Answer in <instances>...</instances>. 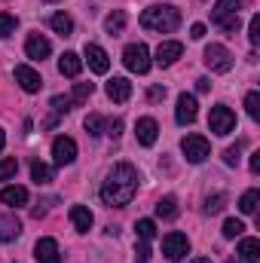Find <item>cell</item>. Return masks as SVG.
<instances>
[{"mask_svg":"<svg viewBox=\"0 0 260 263\" xmlns=\"http://www.w3.org/2000/svg\"><path fill=\"white\" fill-rule=\"evenodd\" d=\"M138 193V172L132 168L129 162H120L107 172L104 184H101V199L110 205V208H123L129 205Z\"/></svg>","mask_w":260,"mask_h":263,"instance_id":"1","label":"cell"},{"mask_svg":"<svg viewBox=\"0 0 260 263\" xmlns=\"http://www.w3.org/2000/svg\"><path fill=\"white\" fill-rule=\"evenodd\" d=\"M178 25H181V9L178 6L162 3V6H147L141 12V28H147V31L172 34V31H178Z\"/></svg>","mask_w":260,"mask_h":263,"instance_id":"2","label":"cell"},{"mask_svg":"<svg viewBox=\"0 0 260 263\" xmlns=\"http://www.w3.org/2000/svg\"><path fill=\"white\" fill-rule=\"evenodd\" d=\"M239 9H242V0H217L214 9H211V22L220 31L236 34L239 31Z\"/></svg>","mask_w":260,"mask_h":263,"instance_id":"3","label":"cell"},{"mask_svg":"<svg viewBox=\"0 0 260 263\" xmlns=\"http://www.w3.org/2000/svg\"><path fill=\"white\" fill-rule=\"evenodd\" d=\"M123 65L129 67L132 73H147L150 70V49L144 43H129L123 49Z\"/></svg>","mask_w":260,"mask_h":263,"instance_id":"4","label":"cell"},{"mask_svg":"<svg viewBox=\"0 0 260 263\" xmlns=\"http://www.w3.org/2000/svg\"><path fill=\"white\" fill-rule=\"evenodd\" d=\"M208 129L214 135H230L236 129V114L227 107V104H214L211 114H208Z\"/></svg>","mask_w":260,"mask_h":263,"instance_id":"5","label":"cell"},{"mask_svg":"<svg viewBox=\"0 0 260 263\" xmlns=\"http://www.w3.org/2000/svg\"><path fill=\"white\" fill-rule=\"evenodd\" d=\"M181 150H184V156H187V162H205L208 159V153H211V144H208V138H202V135H187L184 141H181Z\"/></svg>","mask_w":260,"mask_h":263,"instance_id":"6","label":"cell"},{"mask_svg":"<svg viewBox=\"0 0 260 263\" xmlns=\"http://www.w3.org/2000/svg\"><path fill=\"white\" fill-rule=\"evenodd\" d=\"M205 65H208V70H214V73H227V70L233 67V55H230L227 46L208 43V46H205Z\"/></svg>","mask_w":260,"mask_h":263,"instance_id":"7","label":"cell"},{"mask_svg":"<svg viewBox=\"0 0 260 263\" xmlns=\"http://www.w3.org/2000/svg\"><path fill=\"white\" fill-rule=\"evenodd\" d=\"M162 254H165L169 260H184V257L190 254V239H187L184 233H169V236L162 239Z\"/></svg>","mask_w":260,"mask_h":263,"instance_id":"8","label":"cell"},{"mask_svg":"<svg viewBox=\"0 0 260 263\" xmlns=\"http://www.w3.org/2000/svg\"><path fill=\"white\" fill-rule=\"evenodd\" d=\"M196 117H199V104H196V95H187V92H181V95H178V107H175V120H178L181 126H193Z\"/></svg>","mask_w":260,"mask_h":263,"instance_id":"9","label":"cell"},{"mask_svg":"<svg viewBox=\"0 0 260 263\" xmlns=\"http://www.w3.org/2000/svg\"><path fill=\"white\" fill-rule=\"evenodd\" d=\"M52 159H55V165H70L77 159V141L67 135H59L52 141Z\"/></svg>","mask_w":260,"mask_h":263,"instance_id":"10","label":"cell"},{"mask_svg":"<svg viewBox=\"0 0 260 263\" xmlns=\"http://www.w3.org/2000/svg\"><path fill=\"white\" fill-rule=\"evenodd\" d=\"M83 55H86V65H89L92 73H107V70H110V59H107V52H104L98 43H86Z\"/></svg>","mask_w":260,"mask_h":263,"instance_id":"11","label":"cell"},{"mask_svg":"<svg viewBox=\"0 0 260 263\" xmlns=\"http://www.w3.org/2000/svg\"><path fill=\"white\" fill-rule=\"evenodd\" d=\"M181 55H184V43H178V40H165L156 46V65L159 67H172Z\"/></svg>","mask_w":260,"mask_h":263,"instance_id":"12","label":"cell"},{"mask_svg":"<svg viewBox=\"0 0 260 263\" xmlns=\"http://www.w3.org/2000/svg\"><path fill=\"white\" fill-rule=\"evenodd\" d=\"M15 83L25 89V92H40V86H43V80H40V73L34 70L31 65H15Z\"/></svg>","mask_w":260,"mask_h":263,"instance_id":"13","label":"cell"},{"mask_svg":"<svg viewBox=\"0 0 260 263\" xmlns=\"http://www.w3.org/2000/svg\"><path fill=\"white\" fill-rule=\"evenodd\" d=\"M49 52H52V43H49L43 34H31V37L25 40V55H28V59H34V62H43Z\"/></svg>","mask_w":260,"mask_h":263,"instance_id":"14","label":"cell"},{"mask_svg":"<svg viewBox=\"0 0 260 263\" xmlns=\"http://www.w3.org/2000/svg\"><path fill=\"white\" fill-rule=\"evenodd\" d=\"M156 135H159V126H156L153 117H144V120L135 123V138H138L141 147H153L156 144Z\"/></svg>","mask_w":260,"mask_h":263,"instance_id":"15","label":"cell"},{"mask_svg":"<svg viewBox=\"0 0 260 263\" xmlns=\"http://www.w3.org/2000/svg\"><path fill=\"white\" fill-rule=\"evenodd\" d=\"M34 257H37V263H62L59 242H55V239H40V242L34 245Z\"/></svg>","mask_w":260,"mask_h":263,"instance_id":"16","label":"cell"},{"mask_svg":"<svg viewBox=\"0 0 260 263\" xmlns=\"http://www.w3.org/2000/svg\"><path fill=\"white\" fill-rule=\"evenodd\" d=\"M107 98L117 101V104L129 101L132 98V83L126 80V77H114V80H107Z\"/></svg>","mask_w":260,"mask_h":263,"instance_id":"17","label":"cell"},{"mask_svg":"<svg viewBox=\"0 0 260 263\" xmlns=\"http://www.w3.org/2000/svg\"><path fill=\"white\" fill-rule=\"evenodd\" d=\"M70 223H73L77 233H89L92 223H95V217H92V211H89L86 205H73V208H70Z\"/></svg>","mask_w":260,"mask_h":263,"instance_id":"18","label":"cell"},{"mask_svg":"<svg viewBox=\"0 0 260 263\" xmlns=\"http://www.w3.org/2000/svg\"><path fill=\"white\" fill-rule=\"evenodd\" d=\"M22 236V220L15 214H3L0 217V242H15Z\"/></svg>","mask_w":260,"mask_h":263,"instance_id":"19","label":"cell"},{"mask_svg":"<svg viewBox=\"0 0 260 263\" xmlns=\"http://www.w3.org/2000/svg\"><path fill=\"white\" fill-rule=\"evenodd\" d=\"M59 70H62V77H80V70H83V59L77 55V52H65L62 59H59Z\"/></svg>","mask_w":260,"mask_h":263,"instance_id":"20","label":"cell"},{"mask_svg":"<svg viewBox=\"0 0 260 263\" xmlns=\"http://www.w3.org/2000/svg\"><path fill=\"white\" fill-rule=\"evenodd\" d=\"M0 202L9 205V208H18V205L28 202V190H25V187H3V190H0Z\"/></svg>","mask_w":260,"mask_h":263,"instance_id":"21","label":"cell"},{"mask_svg":"<svg viewBox=\"0 0 260 263\" xmlns=\"http://www.w3.org/2000/svg\"><path fill=\"white\" fill-rule=\"evenodd\" d=\"M239 257H242V263H260V242L257 239H242L239 242Z\"/></svg>","mask_w":260,"mask_h":263,"instance_id":"22","label":"cell"},{"mask_svg":"<svg viewBox=\"0 0 260 263\" xmlns=\"http://www.w3.org/2000/svg\"><path fill=\"white\" fill-rule=\"evenodd\" d=\"M49 28H52L55 34H62V37H70V34H73V18L65 15V12H55V15L49 18Z\"/></svg>","mask_w":260,"mask_h":263,"instance_id":"23","label":"cell"},{"mask_svg":"<svg viewBox=\"0 0 260 263\" xmlns=\"http://www.w3.org/2000/svg\"><path fill=\"white\" fill-rule=\"evenodd\" d=\"M156 214H159L162 220H175V217H178V199L162 196L159 202H156Z\"/></svg>","mask_w":260,"mask_h":263,"instance_id":"24","label":"cell"},{"mask_svg":"<svg viewBox=\"0 0 260 263\" xmlns=\"http://www.w3.org/2000/svg\"><path fill=\"white\" fill-rule=\"evenodd\" d=\"M123 28H126V12L123 9H117V12H110L104 18V31L107 34H123Z\"/></svg>","mask_w":260,"mask_h":263,"instance_id":"25","label":"cell"},{"mask_svg":"<svg viewBox=\"0 0 260 263\" xmlns=\"http://www.w3.org/2000/svg\"><path fill=\"white\" fill-rule=\"evenodd\" d=\"M260 205V190H248V193H242V199H239V211L242 214H254Z\"/></svg>","mask_w":260,"mask_h":263,"instance_id":"26","label":"cell"},{"mask_svg":"<svg viewBox=\"0 0 260 263\" xmlns=\"http://www.w3.org/2000/svg\"><path fill=\"white\" fill-rule=\"evenodd\" d=\"M31 178H34L37 187H40V184H49V181H52V168H49L46 162H34V165H31Z\"/></svg>","mask_w":260,"mask_h":263,"instance_id":"27","label":"cell"},{"mask_svg":"<svg viewBox=\"0 0 260 263\" xmlns=\"http://www.w3.org/2000/svg\"><path fill=\"white\" fill-rule=\"evenodd\" d=\"M92 92H95V86H92V83H77V86H73V92H70V101H73V104H86Z\"/></svg>","mask_w":260,"mask_h":263,"instance_id":"28","label":"cell"},{"mask_svg":"<svg viewBox=\"0 0 260 263\" xmlns=\"http://www.w3.org/2000/svg\"><path fill=\"white\" fill-rule=\"evenodd\" d=\"M135 233H138V239H141V242H150V239L156 236V223L144 217V220H138V223H135Z\"/></svg>","mask_w":260,"mask_h":263,"instance_id":"29","label":"cell"},{"mask_svg":"<svg viewBox=\"0 0 260 263\" xmlns=\"http://www.w3.org/2000/svg\"><path fill=\"white\" fill-rule=\"evenodd\" d=\"M83 126H86V135H92V138H98V135H104V132H101V129H104V120H101L98 114H89Z\"/></svg>","mask_w":260,"mask_h":263,"instance_id":"30","label":"cell"},{"mask_svg":"<svg viewBox=\"0 0 260 263\" xmlns=\"http://www.w3.org/2000/svg\"><path fill=\"white\" fill-rule=\"evenodd\" d=\"M242 233H245V223H242V220L230 217V220L224 223V239H236V236H242Z\"/></svg>","mask_w":260,"mask_h":263,"instance_id":"31","label":"cell"},{"mask_svg":"<svg viewBox=\"0 0 260 263\" xmlns=\"http://www.w3.org/2000/svg\"><path fill=\"white\" fill-rule=\"evenodd\" d=\"M224 205H227V196H224V193L208 196V199H205V214H220V211H224Z\"/></svg>","mask_w":260,"mask_h":263,"instance_id":"32","label":"cell"},{"mask_svg":"<svg viewBox=\"0 0 260 263\" xmlns=\"http://www.w3.org/2000/svg\"><path fill=\"white\" fill-rule=\"evenodd\" d=\"M245 110H248L251 120L260 117V92H248V95H245Z\"/></svg>","mask_w":260,"mask_h":263,"instance_id":"33","label":"cell"},{"mask_svg":"<svg viewBox=\"0 0 260 263\" xmlns=\"http://www.w3.org/2000/svg\"><path fill=\"white\" fill-rule=\"evenodd\" d=\"M15 15H9V12H0V37H9V34H15Z\"/></svg>","mask_w":260,"mask_h":263,"instance_id":"34","label":"cell"},{"mask_svg":"<svg viewBox=\"0 0 260 263\" xmlns=\"http://www.w3.org/2000/svg\"><path fill=\"white\" fill-rule=\"evenodd\" d=\"M15 172H18V162L15 159H0V181L15 178Z\"/></svg>","mask_w":260,"mask_h":263,"instance_id":"35","label":"cell"},{"mask_svg":"<svg viewBox=\"0 0 260 263\" xmlns=\"http://www.w3.org/2000/svg\"><path fill=\"white\" fill-rule=\"evenodd\" d=\"M70 107H73L70 95H55V98H52V110H55V114H67Z\"/></svg>","mask_w":260,"mask_h":263,"instance_id":"36","label":"cell"},{"mask_svg":"<svg viewBox=\"0 0 260 263\" xmlns=\"http://www.w3.org/2000/svg\"><path fill=\"white\" fill-rule=\"evenodd\" d=\"M248 40H251V46L260 43V15H251V22H248Z\"/></svg>","mask_w":260,"mask_h":263,"instance_id":"37","label":"cell"},{"mask_svg":"<svg viewBox=\"0 0 260 263\" xmlns=\"http://www.w3.org/2000/svg\"><path fill=\"white\" fill-rule=\"evenodd\" d=\"M239 153H242V144H236V147H227V153H224V162H227V165H239V159H242Z\"/></svg>","mask_w":260,"mask_h":263,"instance_id":"38","label":"cell"},{"mask_svg":"<svg viewBox=\"0 0 260 263\" xmlns=\"http://www.w3.org/2000/svg\"><path fill=\"white\" fill-rule=\"evenodd\" d=\"M107 135H110V138H120V135H123V120H110Z\"/></svg>","mask_w":260,"mask_h":263,"instance_id":"39","label":"cell"},{"mask_svg":"<svg viewBox=\"0 0 260 263\" xmlns=\"http://www.w3.org/2000/svg\"><path fill=\"white\" fill-rule=\"evenodd\" d=\"M147 98H150V101H159V98H165V86H150Z\"/></svg>","mask_w":260,"mask_h":263,"instance_id":"40","label":"cell"},{"mask_svg":"<svg viewBox=\"0 0 260 263\" xmlns=\"http://www.w3.org/2000/svg\"><path fill=\"white\" fill-rule=\"evenodd\" d=\"M190 37H193V40H202V37H205V25H199V22H196L193 28H190Z\"/></svg>","mask_w":260,"mask_h":263,"instance_id":"41","label":"cell"},{"mask_svg":"<svg viewBox=\"0 0 260 263\" xmlns=\"http://www.w3.org/2000/svg\"><path fill=\"white\" fill-rule=\"evenodd\" d=\"M251 172H254V175H260V150H254V153H251Z\"/></svg>","mask_w":260,"mask_h":263,"instance_id":"42","label":"cell"},{"mask_svg":"<svg viewBox=\"0 0 260 263\" xmlns=\"http://www.w3.org/2000/svg\"><path fill=\"white\" fill-rule=\"evenodd\" d=\"M150 257V248H147V242H141L138 245V260H147Z\"/></svg>","mask_w":260,"mask_h":263,"instance_id":"43","label":"cell"},{"mask_svg":"<svg viewBox=\"0 0 260 263\" xmlns=\"http://www.w3.org/2000/svg\"><path fill=\"white\" fill-rule=\"evenodd\" d=\"M208 89H211V83H208L205 77H202V80H196V92H208Z\"/></svg>","mask_w":260,"mask_h":263,"instance_id":"44","label":"cell"},{"mask_svg":"<svg viewBox=\"0 0 260 263\" xmlns=\"http://www.w3.org/2000/svg\"><path fill=\"white\" fill-rule=\"evenodd\" d=\"M3 144H6V135H3V129H0V153H3Z\"/></svg>","mask_w":260,"mask_h":263,"instance_id":"45","label":"cell"},{"mask_svg":"<svg viewBox=\"0 0 260 263\" xmlns=\"http://www.w3.org/2000/svg\"><path fill=\"white\" fill-rule=\"evenodd\" d=\"M190 263H211V257H196V260H190Z\"/></svg>","mask_w":260,"mask_h":263,"instance_id":"46","label":"cell"},{"mask_svg":"<svg viewBox=\"0 0 260 263\" xmlns=\"http://www.w3.org/2000/svg\"><path fill=\"white\" fill-rule=\"evenodd\" d=\"M43 3H55V0H43Z\"/></svg>","mask_w":260,"mask_h":263,"instance_id":"47","label":"cell"},{"mask_svg":"<svg viewBox=\"0 0 260 263\" xmlns=\"http://www.w3.org/2000/svg\"><path fill=\"white\" fill-rule=\"evenodd\" d=\"M227 263H239V260H227Z\"/></svg>","mask_w":260,"mask_h":263,"instance_id":"48","label":"cell"},{"mask_svg":"<svg viewBox=\"0 0 260 263\" xmlns=\"http://www.w3.org/2000/svg\"><path fill=\"white\" fill-rule=\"evenodd\" d=\"M138 263H147V260H138Z\"/></svg>","mask_w":260,"mask_h":263,"instance_id":"49","label":"cell"}]
</instances>
